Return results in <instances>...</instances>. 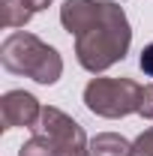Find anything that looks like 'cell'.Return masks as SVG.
Listing matches in <instances>:
<instances>
[{"label": "cell", "mask_w": 153, "mask_h": 156, "mask_svg": "<svg viewBox=\"0 0 153 156\" xmlns=\"http://www.w3.org/2000/svg\"><path fill=\"white\" fill-rule=\"evenodd\" d=\"M129 156H153V126L144 129V132L132 141V153Z\"/></svg>", "instance_id": "10"}, {"label": "cell", "mask_w": 153, "mask_h": 156, "mask_svg": "<svg viewBox=\"0 0 153 156\" xmlns=\"http://www.w3.org/2000/svg\"><path fill=\"white\" fill-rule=\"evenodd\" d=\"M99 12V0H63L60 6V24L66 27V33L78 36Z\"/></svg>", "instance_id": "6"}, {"label": "cell", "mask_w": 153, "mask_h": 156, "mask_svg": "<svg viewBox=\"0 0 153 156\" xmlns=\"http://www.w3.org/2000/svg\"><path fill=\"white\" fill-rule=\"evenodd\" d=\"M141 90L144 87L132 78H90L84 87V105L96 117L120 120L138 111Z\"/></svg>", "instance_id": "3"}, {"label": "cell", "mask_w": 153, "mask_h": 156, "mask_svg": "<svg viewBox=\"0 0 153 156\" xmlns=\"http://www.w3.org/2000/svg\"><path fill=\"white\" fill-rule=\"evenodd\" d=\"M129 45H132V27L123 6L114 0H99L96 18L75 36L78 66L99 75L126 57Z\"/></svg>", "instance_id": "1"}, {"label": "cell", "mask_w": 153, "mask_h": 156, "mask_svg": "<svg viewBox=\"0 0 153 156\" xmlns=\"http://www.w3.org/2000/svg\"><path fill=\"white\" fill-rule=\"evenodd\" d=\"M0 114H3V129H36L39 117H42V105L33 93L27 90H6L0 99Z\"/></svg>", "instance_id": "5"}, {"label": "cell", "mask_w": 153, "mask_h": 156, "mask_svg": "<svg viewBox=\"0 0 153 156\" xmlns=\"http://www.w3.org/2000/svg\"><path fill=\"white\" fill-rule=\"evenodd\" d=\"M0 63L6 72L33 78L36 84H57L63 75V57L57 54V48H51L48 42L24 30L3 39Z\"/></svg>", "instance_id": "2"}, {"label": "cell", "mask_w": 153, "mask_h": 156, "mask_svg": "<svg viewBox=\"0 0 153 156\" xmlns=\"http://www.w3.org/2000/svg\"><path fill=\"white\" fill-rule=\"evenodd\" d=\"M24 3H27L30 12H39V9H48L51 6V0H24Z\"/></svg>", "instance_id": "13"}, {"label": "cell", "mask_w": 153, "mask_h": 156, "mask_svg": "<svg viewBox=\"0 0 153 156\" xmlns=\"http://www.w3.org/2000/svg\"><path fill=\"white\" fill-rule=\"evenodd\" d=\"M30 9L24 0H0V21L3 27H24L30 21Z\"/></svg>", "instance_id": "8"}, {"label": "cell", "mask_w": 153, "mask_h": 156, "mask_svg": "<svg viewBox=\"0 0 153 156\" xmlns=\"http://www.w3.org/2000/svg\"><path fill=\"white\" fill-rule=\"evenodd\" d=\"M90 153L93 156H129L132 153V141H126L117 132H99L90 141Z\"/></svg>", "instance_id": "7"}, {"label": "cell", "mask_w": 153, "mask_h": 156, "mask_svg": "<svg viewBox=\"0 0 153 156\" xmlns=\"http://www.w3.org/2000/svg\"><path fill=\"white\" fill-rule=\"evenodd\" d=\"M18 156H57V147H54V141L48 135H42V132H33L30 141H24L18 147Z\"/></svg>", "instance_id": "9"}, {"label": "cell", "mask_w": 153, "mask_h": 156, "mask_svg": "<svg viewBox=\"0 0 153 156\" xmlns=\"http://www.w3.org/2000/svg\"><path fill=\"white\" fill-rule=\"evenodd\" d=\"M138 114L153 120V84H147L144 90H141V105H138Z\"/></svg>", "instance_id": "11"}, {"label": "cell", "mask_w": 153, "mask_h": 156, "mask_svg": "<svg viewBox=\"0 0 153 156\" xmlns=\"http://www.w3.org/2000/svg\"><path fill=\"white\" fill-rule=\"evenodd\" d=\"M138 66H141V72H144L147 78H153V42L141 48V57H138Z\"/></svg>", "instance_id": "12"}, {"label": "cell", "mask_w": 153, "mask_h": 156, "mask_svg": "<svg viewBox=\"0 0 153 156\" xmlns=\"http://www.w3.org/2000/svg\"><path fill=\"white\" fill-rule=\"evenodd\" d=\"M33 132H42L54 141L57 147V156H93L90 153V141L84 135L81 123L72 120L69 114H63L60 108H42V117H39V126Z\"/></svg>", "instance_id": "4"}]
</instances>
